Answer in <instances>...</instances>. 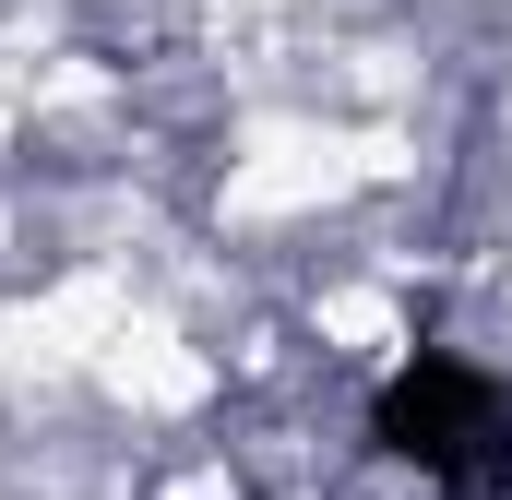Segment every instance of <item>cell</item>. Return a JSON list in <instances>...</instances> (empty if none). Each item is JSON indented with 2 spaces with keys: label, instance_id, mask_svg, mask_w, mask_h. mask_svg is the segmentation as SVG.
<instances>
[{
  "label": "cell",
  "instance_id": "cell-1",
  "mask_svg": "<svg viewBox=\"0 0 512 500\" xmlns=\"http://www.w3.org/2000/svg\"><path fill=\"white\" fill-rule=\"evenodd\" d=\"M370 453L441 500H512V381L465 346H405L370 393Z\"/></svg>",
  "mask_w": 512,
  "mask_h": 500
}]
</instances>
